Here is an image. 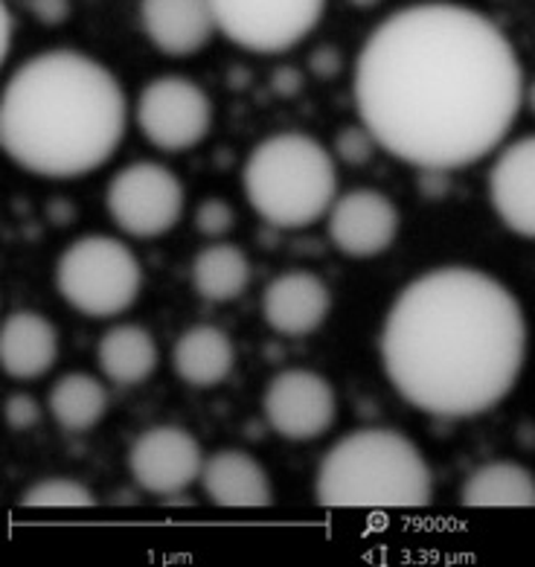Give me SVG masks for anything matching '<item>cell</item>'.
Returning a JSON list of instances; mask_svg holds the SVG:
<instances>
[{
  "label": "cell",
  "mask_w": 535,
  "mask_h": 567,
  "mask_svg": "<svg viewBox=\"0 0 535 567\" xmlns=\"http://www.w3.org/2000/svg\"><path fill=\"white\" fill-rule=\"evenodd\" d=\"M399 210L375 189H352L335 198L329 210V239L352 259L379 257L395 241Z\"/></svg>",
  "instance_id": "7c38bea8"
},
{
  "label": "cell",
  "mask_w": 535,
  "mask_h": 567,
  "mask_svg": "<svg viewBox=\"0 0 535 567\" xmlns=\"http://www.w3.org/2000/svg\"><path fill=\"white\" fill-rule=\"evenodd\" d=\"M128 105L105 64L79 50H47L7 82L0 143L21 169L41 178H82L114 157Z\"/></svg>",
  "instance_id": "3957f363"
},
{
  "label": "cell",
  "mask_w": 535,
  "mask_h": 567,
  "mask_svg": "<svg viewBox=\"0 0 535 567\" xmlns=\"http://www.w3.org/2000/svg\"><path fill=\"white\" fill-rule=\"evenodd\" d=\"M202 486L213 504L230 509H259L274 504L271 477L263 463L245 451L225 449L204 460Z\"/></svg>",
  "instance_id": "2e32d148"
},
{
  "label": "cell",
  "mask_w": 535,
  "mask_h": 567,
  "mask_svg": "<svg viewBox=\"0 0 535 567\" xmlns=\"http://www.w3.org/2000/svg\"><path fill=\"white\" fill-rule=\"evenodd\" d=\"M100 370L120 388H134L152 379L157 370V343L152 332L137 323L111 327L96 347Z\"/></svg>",
  "instance_id": "ffe728a7"
},
{
  "label": "cell",
  "mask_w": 535,
  "mask_h": 567,
  "mask_svg": "<svg viewBox=\"0 0 535 567\" xmlns=\"http://www.w3.org/2000/svg\"><path fill=\"white\" fill-rule=\"evenodd\" d=\"M460 501L474 509L535 506V474L515 460H492L465 477Z\"/></svg>",
  "instance_id": "d6986e66"
},
{
  "label": "cell",
  "mask_w": 535,
  "mask_h": 567,
  "mask_svg": "<svg viewBox=\"0 0 535 567\" xmlns=\"http://www.w3.org/2000/svg\"><path fill=\"white\" fill-rule=\"evenodd\" d=\"M527 100H529V109L535 111V82H533V85H529V94H527Z\"/></svg>",
  "instance_id": "f1b7e54d"
},
{
  "label": "cell",
  "mask_w": 535,
  "mask_h": 567,
  "mask_svg": "<svg viewBox=\"0 0 535 567\" xmlns=\"http://www.w3.org/2000/svg\"><path fill=\"white\" fill-rule=\"evenodd\" d=\"M128 468L134 483L148 495H181L195 481H202V445L184 427H148L128 451Z\"/></svg>",
  "instance_id": "8fae6325"
},
{
  "label": "cell",
  "mask_w": 535,
  "mask_h": 567,
  "mask_svg": "<svg viewBox=\"0 0 535 567\" xmlns=\"http://www.w3.org/2000/svg\"><path fill=\"white\" fill-rule=\"evenodd\" d=\"M488 198L512 234L535 239V134L504 146L488 172Z\"/></svg>",
  "instance_id": "4fadbf2b"
},
{
  "label": "cell",
  "mask_w": 535,
  "mask_h": 567,
  "mask_svg": "<svg viewBox=\"0 0 535 567\" xmlns=\"http://www.w3.org/2000/svg\"><path fill=\"white\" fill-rule=\"evenodd\" d=\"M146 39L172 59L195 55L218 30L209 0H140Z\"/></svg>",
  "instance_id": "9a60e30c"
},
{
  "label": "cell",
  "mask_w": 535,
  "mask_h": 567,
  "mask_svg": "<svg viewBox=\"0 0 535 567\" xmlns=\"http://www.w3.org/2000/svg\"><path fill=\"white\" fill-rule=\"evenodd\" d=\"M241 184L256 216L279 230H297L332 210L338 169L315 137L282 132L250 152Z\"/></svg>",
  "instance_id": "5b68a950"
},
{
  "label": "cell",
  "mask_w": 535,
  "mask_h": 567,
  "mask_svg": "<svg viewBox=\"0 0 535 567\" xmlns=\"http://www.w3.org/2000/svg\"><path fill=\"white\" fill-rule=\"evenodd\" d=\"M527 320L504 282L449 265L402 288L381 329V364L395 393L440 420L492 411L518 384Z\"/></svg>",
  "instance_id": "7a4b0ae2"
},
{
  "label": "cell",
  "mask_w": 535,
  "mask_h": 567,
  "mask_svg": "<svg viewBox=\"0 0 535 567\" xmlns=\"http://www.w3.org/2000/svg\"><path fill=\"white\" fill-rule=\"evenodd\" d=\"M524 102L506 32L460 3L388 16L356 62L358 117L384 152L419 169H463L495 152Z\"/></svg>",
  "instance_id": "6da1fadb"
},
{
  "label": "cell",
  "mask_w": 535,
  "mask_h": 567,
  "mask_svg": "<svg viewBox=\"0 0 535 567\" xmlns=\"http://www.w3.org/2000/svg\"><path fill=\"white\" fill-rule=\"evenodd\" d=\"M315 492L329 509H419L434 497V477L408 436L361 427L326 451Z\"/></svg>",
  "instance_id": "277c9868"
},
{
  "label": "cell",
  "mask_w": 535,
  "mask_h": 567,
  "mask_svg": "<svg viewBox=\"0 0 535 567\" xmlns=\"http://www.w3.org/2000/svg\"><path fill=\"white\" fill-rule=\"evenodd\" d=\"M7 422L12 431H32L41 422V404L30 393H12L7 399Z\"/></svg>",
  "instance_id": "d4e9b609"
},
{
  "label": "cell",
  "mask_w": 535,
  "mask_h": 567,
  "mask_svg": "<svg viewBox=\"0 0 535 567\" xmlns=\"http://www.w3.org/2000/svg\"><path fill=\"white\" fill-rule=\"evenodd\" d=\"M109 216L134 239L169 234L184 216V187L178 175L155 161H137L111 178L105 195Z\"/></svg>",
  "instance_id": "52a82bcc"
},
{
  "label": "cell",
  "mask_w": 535,
  "mask_h": 567,
  "mask_svg": "<svg viewBox=\"0 0 535 567\" xmlns=\"http://www.w3.org/2000/svg\"><path fill=\"white\" fill-rule=\"evenodd\" d=\"M332 295L318 274L286 271L268 282L263 295L265 323L286 338H306L318 332L329 318Z\"/></svg>",
  "instance_id": "5bb4252c"
},
{
  "label": "cell",
  "mask_w": 535,
  "mask_h": 567,
  "mask_svg": "<svg viewBox=\"0 0 535 567\" xmlns=\"http://www.w3.org/2000/svg\"><path fill=\"white\" fill-rule=\"evenodd\" d=\"M50 413L53 420L70 431V434H85L100 425L109 413V390L88 373H68L55 381L50 396Z\"/></svg>",
  "instance_id": "44dd1931"
},
{
  "label": "cell",
  "mask_w": 535,
  "mask_h": 567,
  "mask_svg": "<svg viewBox=\"0 0 535 567\" xmlns=\"http://www.w3.org/2000/svg\"><path fill=\"white\" fill-rule=\"evenodd\" d=\"M3 27H7V39H3V50H0V59H7L9 50H12V27H16V21H12V9L3 3Z\"/></svg>",
  "instance_id": "4316f807"
},
{
  "label": "cell",
  "mask_w": 535,
  "mask_h": 567,
  "mask_svg": "<svg viewBox=\"0 0 535 567\" xmlns=\"http://www.w3.org/2000/svg\"><path fill=\"white\" fill-rule=\"evenodd\" d=\"M21 504L32 506V509H88L96 504V497L91 495L85 483L73 481V477H44L23 492Z\"/></svg>",
  "instance_id": "603a6c76"
},
{
  "label": "cell",
  "mask_w": 535,
  "mask_h": 567,
  "mask_svg": "<svg viewBox=\"0 0 535 567\" xmlns=\"http://www.w3.org/2000/svg\"><path fill=\"white\" fill-rule=\"evenodd\" d=\"M358 9H372V7H379L381 0H352Z\"/></svg>",
  "instance_id": "83f0119b"
},
{
  "label": "cell",
  "mask_w": 535,
  "mask_h": 567,
  "mask_svg": "<svg viewBox=\"0 0 535 567\" xmlns=\"http://www.w3.org/2000/svg\"><path fill=\"white\" fill-rule=\"evenodd\" d=\"M0 358L9 379L35 381L50 373L59 358V332L39 311L9 315L0 334Z\"/></svg>",
  "instance_id": "e0dca14e"
},
{
  "label": "cell",
  "mask_w": 535,
  "mask_h": 567,
  "mask_svg": "<svg viewBox=\"0 0 535 567\" xmlns=\"http://www.w3.org/2000/svg\"><path fill=\"white\" fill-rule=\"evenodd\" d=\"M372 146L375 141L370 137V132H343L341 141H338V148H341V155L347 157L349 164H364L367 157L372 155Z\"/></svg>",
  "instance_id": "484cf974"
},
{
  "label": "cell",
  "mask_w": 535,
  "mask_h": 567,
  "mask_svg": "<svg viewBox=\"0 0 535 567\" xmlns=\"http://www.w3.org/2000/svg\"><path fill=\"white\" fill-rule=\"evenodd\" d=\"M233 221H236V216H233L230 204L222 202V198H209V202H204L202 207H198V213H195V227H198V234L204 236H225L230 234Z\"/></svg>",
  "instance_id": "cb8c5ba5"
},
{
  "label": "cell",
  "mask_w": 535,
  "mask_h": 567,
  "mask_svg": "<svg viewBox=\"0 0 535 567\" xmlns=\"http://www.w3.org/2000/svg\"><path fill=\"white\" fill-rule=\"evenodd\" d=\"M265 420L274 434L291 443L323 436L338 416L332 384L311 370H286L274 375L263 399Z\"/></svg>",
  "instance_id": "30bf717a"
},
{
  "label": "cell",
  "mask_w": 535,
  "mask_h": 567,
  "mask_svg": "<svg viewBox=\"0 0 535 567\" xmlns=\"http://www.w3.org/2000/svg\"><path fill=\"white\" fill-rule=\"evenodd\" d=\"M216 27L250 53H286L323 16L326 0H209Z\"/></svg>",
  "instance_id": "ba28073f"
},
{
  "label": "cell",
  "mask_w": 535,
  "mask_h": 567,
  "mask_svg": "<svg viewBox=\"0 0 535 567\" xmlns=\"http://www.w3.org/2000/svg\"><path fill=\"white\" fill-rule=\"evenodd\" d=\"M172 364H175L178 379L186 384L216 388L230 375L233 364H236V347H233L230 334L218 327L198 323V327L186 329L175 341Z\"/></svg>",
  "instance_id": "ac0fdd59"
},
{
  "label": "cell",
  "mask_w": 535,
  "mask_h": 567,
  "mask_svg": "<svg viewBox=\"0 0 535 567\" xmlns=\"http://www.w3.org/2000/svg\"><path fill=\"white\" fill-rule=\"evenodd\" d=\"M250 282V262L245 250L227 241L204 248L193 262L195 291L209 303H230L245 295Z\"/></svg>",
  "instance_id": "7402d4cb"
},
{
  "label": "cell",
  "mask_w": 535,
  "mask_h": 567,
  "mask_svg": "<svg viewBox=\"0 0 535 567\" xmlns=\"http://www.w3.org/2000/svg\"><path fill=\"white\" fill-rule=\"evenodd\" d=\"M55 286L59 295L88 318H116L137 300L143 268L123 241L82 236L59 257Z\"/></svg>",
  "instance_id": "8992f818"
},
{
  "label": "cell",
  "mask_w": 535,
  "mask_h": 567,
  "mask_svg": "<svg viewBox=\"0 0 535 567\" xmlns=\"http://www.w3.org/2000/svg\"><path fill=\"white\" fill-rule=\"evenodd\" d=\"M137 125L143 137L163 152H186L207 137L213 102L184 76H161L143 87L137 100Z\"/></svg>",
  "instance_id": "9c48e42d"
}]
</instances>
